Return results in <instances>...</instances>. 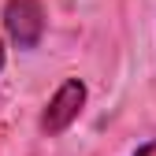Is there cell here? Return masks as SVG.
<instances>
[{
	"label": "cell",
	"mask_w": 156,
	"mask_h": 156,
	"mask_svg": "<svg viewBox=\"0 0 156 156\" xmlns=\"http://www.w3.org/2000/svg\"><path fill=\"white\" fill-rule=\"evenodd\" d=\"M86 97H89V93H86V82H82V78H63L60 89L48 97V104H45V112H41V130L48 134V138L63 134L78 115H82Z\"/></svg>",
	"instance_id": "1"
},
{
	"label": "cell",
	"mask_w": 156,
	"mask_h": 156,
	"mask_svg": "<svg viewBox=\"0 0 156 156\" xmlns=\"http://www.w3.org/2000/svg\"><path fill=\"white\" fill-rule=\"evenodd\" d=\"M4 30L15 48H37L45 37V8L41 0H8L4 4Z\"/></svg>",
	"instance_id": "2"
},
{
	"label": "cell",
	"mask_w": 156,
	"mask_h": 156,
	"mask_svg": "<svg viewBox=\"0 0 156 156\" xmlns=\"http://www.w3.org/2000/svg\"><path fill=\"white\" fill-rule=\"evenodd\" d=\"M134 156H156V141H145V145H138V149H134Z\"/></svg>",
	"instance_id": "3"
},
{
	"label": "cell",
	"mask_w": 156,
	"mask_h": 156,
	"mask_svg": "<svg viewBox=\"0 0 156 156\" xmlns=\"http://www.w3.org/2000/svg\"><path fill=\"white\" fill-rule=\"evenodd\" d=\"M0 71H4V45H0Z\"/></svg>",
	"instance_id": "4"
}]
</instances>
